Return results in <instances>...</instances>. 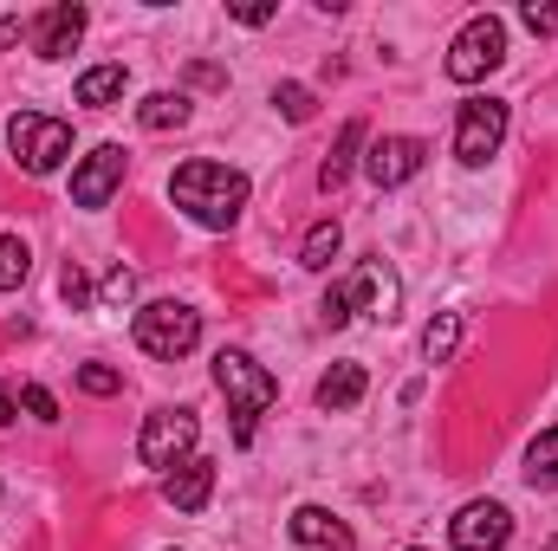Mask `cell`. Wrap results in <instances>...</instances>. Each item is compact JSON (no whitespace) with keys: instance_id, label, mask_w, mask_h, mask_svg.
I'll use <instances>...</instances> for the list:
<instances>
[{"instance_id":"8","label":"cell","mask_w":558,"mask_h":551,"mask_svg":"<svg viewBox=\"0 0 558 551\" xmlns=\"http://www.w3.org/2000/svg\"><path fill=\"white\" fill-rule=\"evenodd\" d=\"M448 539H454V551H500L513 539V513H507L500 500H474V506L454 513Z\"/></svg>"},{"instance_id":"20","label":"cell","mask_w":558,"mask_h":551,"mask_svg":"<svg viewBox=\"0 0 558 551\" xmlns=\"http://www.w3.org/2000/svg\"><path fill=\"white\" fill-rule=\"evenodd\" d=\"M338 247H344V234H338V221H318V228L305 234V247H299V267H312V273H325V267L338 260Z\"/></svg>"},{"instance_id":"1","label":"cell","mask_w":558,"mask_h":551,"mask_svg":"<svg viewBox=\"0 0 558 551\" xmlns=\"http://www.w3.org/2000/svg\"><path fill=\"white\" fill-rule=\"evenodd\" d=\"M169 195H175V208H182L189 221H202V228H234L241 208H247V175L228 169V162L195 156V162H182V169L169 175Z\"/></svg>"},{"instance_id":"9","label":"cell","mask_w":558,"mask_h":551,"mask_svg":"<svg viewBox=\"0 0 558 551\" xmlns=\"http://www.w3.org/2000/svg\"><path fill=\"white\" fill-rule=\"evenodd\" d=\"M118 182H124V149H118V143H98V149L78 162V175H72V201H78V208H105V201L118 195Z\"/></svg>"},{"instance_id":"19","label":"cell","mask_w":558,"mask_h":551,"mask_svg":"<svg viewBox=\"0 0 558 551\" xmlns=\"http://www.w3.org/2000/svg\"><path fill=\"white\" fill-rule=\"evenodd\" d=\"M526 480H533L539 493H553L558 487V428H546V434L526 448Z\"/></svg>"},{"instance_id":"6","label":"cell","mask_w":558,"mask_h":551,"mask_svg":"<svg viewBox=\"0 0 558 551\" xmlns=\"http://www.w3.org/2000/svg\"><path fill=\"white\" fill-rule=\"evenodd\" d=\"M195 434H202V421L189 409H156L137 434V461L143 467H182L189 448H195Z\"/></svg>"},{"instance_id":"23","label":"cell","mask_w":558,"mask_h":551,"mask_svg":"<svg viewBox=\"0 0 558 551\" xmlns=\"http://www.w3.org/2000/svg\"><path fill=\"white\" fill-rule=\"evenodd\" d=\"M78 390H85V396H118V390H124V377H118V370H105V364H85V370H78Z\"/></svg>"},{"instance_id":"30","label":"cell","mask_w":558,"mask_h":551,"mask_svg":"<svg viewBox=\"0 0 558 551\" xmlns=\"http://www.w3.org/2000/svg\"><path fill=\"white\" fill-rule=\"evenodd\" d=\"M7 421H13V396H7V390H0V428H7Z\"/></svg>"},{"instance_id":"13","label":"cell","mask_w":558,"mask_h":551,"mask_svg":"<svg viewBox=\"0 0 558 551\" xmlns=\"http://www.w3.org/2000/svg\"><path fill=\"white\" fill-rule=\"evenodd\" d=\"M78 33H85V7H72V0L46 7L39 13V59H65L78 46Z\"/></svg>"},{"instance_id":"22","label":"cell","mask_w":558,"mask_h":551,"mask_svg":"<svg viewBox=\"0 0 558 551\" xmlns=\"http://www.w3.org/2000/svg\"><path fill=\"white\" fill-rule=\"evenodd\" d=\"M26 267H33V254H26V241H13V234H0V292H13V285H26Z\"/></svg>"},{"instance_id":"16","label":"cell","mask_w":558,"mask_h":551,"mask_svg":"<svg viewBox=\"0 0 558 551\" xmlns=\"http://www.w3.org/2000/svg\"><path fill=\"white\" fill-rule=\"evenodd\" d=\"M124 85H131V72H124V65H92V72L78 78V105L105 111V105H118V98H124Z\"/></svg>"},{"instance_id":"4","label":"cell","mask_w":558,"mask_h":551,"mask_svg":"<svg viewBox=\"0 0 558 551\" xmlns=\"http://www.w3.org/2000/svg\"><path fill=\"white\" fill-rule=\"evenodd\" d=\"M195 338H202V311H189V305H175V298H156V305L137 311V344L149 357H162V364L189 357Z\"/></svg>"},{"instance_id":"25","label":"cell","mask_w":558,"mask_h":551,"mask_svg":"<svg viewBox=\"0 0 558 551\" xmlns=\"http://www.w3.org/2000/svg\"><path fill=\"white\" fill-rule=\"evenodd\" d=\"M131 292H137V273H131V267H111V279H105V305H131Z\"/></svg>"},{"instance_id":"17","label":"cell","mask_w":558,"mask_h":551,"mask_svg":"<svg viewBox=\"0 0 558 551\" xmlns=\"http://www.w3.org/2000/svg\"><path fill=\"white\" fill-rule=\"evenodd\" d=\"M137 124L143 131H182L189 124V98L182 91H149L137 105Z\"/></svg>"},{"instance_id":"31","label":"cell","mask_w":558,"mask_h":551,"mask_svg":"<svg viewBox=\"0 0 558 551\" xmlns=\"http://www.w3.org/2000/svg\"><path fill=\"white\" fill-rule=\"evenodd\" d=\"M546 551H558V539H553V546H546Z\"/></svg>"},{"instance_id":"2","label":"cell","mask_w":558,"mask_h":551,"mask_svg":"<svg viewBox=\"0 0 558 551\" xmlns=\"http://www.w3.org/2000/svg\"><path fill=\"white\" fill-rule=\"evenodd\" d=\"M215 383H221V396H228V409H234V441L247 448V441H254V415L274 409L279 383L247 357V351H221V357H215Z\"/></svg>"},{"instance_id":"11","label":"cell","mask_w":558,"mask_h":551,"mask_svg":"<svg viewBox=\"0 0 558 551\" xmlns=\"http://www.w3.org/2000/svg\"><path fill=\"white\" fill-rule=\"evenodd\" d=\"M344 285H351V305H364L377 325H390V318H397V305H403V285H397V273H390L384 260H364Z\"/></svg>"},{"instance_id":"12","label":"cell","mask_w":558,"mask_h":551,"mask_svg":"<svg viewBox=\"0 0 558 551\" xmlns=\"http://www.w3.org/2000/svg\"><path fill=\"white\" fill-rule=\"evenodd\" d=\"M162 493H169V506H175V513H202V506H208V493H215V461L189 454L182 467H169Z\"/></svg>"},{"instance_id":"28","label":"cell","mask_w":558,"mask_h":551,"mask_svg":"<svg viewBox=\"0 0 558 551\" xmlns=\"http://www.w3.org/2000/svg\"><path fill=\"white\" fill-rule=\"evenodd\" d=\"M520 20H526V26H533V33H558V7H526V13H520Z\"/></svg>"},{"instance_id":"18","label":"cell","mask_w":558,"mask_h":551,"mask_svg":"<svg viewBox=\"0 0 558 551\" xmlns=\"http://www.w3.org/2000/svg\"><path fill=\"white\" fill-rule=\"evenodd\" d=\"M357 149H364V124L351 118V124L338 131V143H331V156H325V169H318V188H338V182L351 175V162H357Z\"/></svg>"},{"instance_id":"21","label":"cell","mask_w":558,"mask_h":551,"mask_svg":"<svg viewBox=\"0 0 558 551\" xmlns=\"http://www.w3.org/2000/svg\"><path fill=\"white\" fill-rule=\"evenodd\" d=\"M454 344H461V311H441V318L422 331V357H428V364H448Z\"/></svg>"},{"instance_id":"24","label":"cell","mask_w":558,"mask_h":551,"mask_svg":"<svg viewBox=\"0 0 558 551\" xmlns=\"http://www.w3.org/2000/svg\"><path fill=\"white\" fill-rule=\"evenodd\" d=\"M274 105H279V111H286V118H292V124H305V118H312V105H318V98H312V91H305V85H279V91H274Z\"/></svg>"},{"instance_id":"3","label":"cell","mask_w":558,"mask_h":551,"mask_svg":"<svg viewBox=\"0 0 558 551\" xmlns=\"http://www.w3.org/2000/svg\"><path fill=\"white\" fill-rule=\"evenodd\" d=\"M7 143H13V162H20L26 175H52V169L72 156V124H59V118H46V111H20V118L7 124Z\"/></svg>"},{"instance_id":"10","label":"cell","mask_w":558,"mask_h":551,"mask_svg":"<svg viewBox=\"0 0 558 551\" xmlns=\"http://www.w3.org/2000/svg\"><path fill=\"white\" fill-rule=\"evenodd\" d=\"M422 156H428V143L422 137H384V143H371L364 175H371L377 188H397V182H410V175L422 169Z\"/></svg>"},{"instance_id":"7","label":"cell","mask_w":558,"mask_h":551,"mask_svg":"<svg viewBox=\"0 0 558 551\" xmlns=\"http://www.w3.org/2000/svg\"><path fill=\"white\" fill-rule=\"evenodd\" d=\"M507 137V105L500 98H468L461 105V118H454V156L468 162V169H481L494 149Z\"/></svg>"},{"instance_id":"14","label":"cell","mask_w":558,"mask_h":551,"mask_svg":"<svg viewBox=\"0 0 558 551\" xmlns=\"http://www.w3.org/2000/svg\"><path fill=\"white\" fill-rule=\"evenodd\" d=\"M292 539H299V546H318V551H351V526L331 519L325 506H299V513H292Z\"/></svg>"},{"instance_id":"27","label":"cell","mask_w":558,"mask_h":551,"mask_svg":"<svg viewBox=\"0 0 558 551\" xmlns=\"http://www.w3.org/2000/svg\"><path fill=\"white\" fill-rule=\"evenodd\" d=\"M20 403H26V409L39 415V421H52V415H59V403H52V396H46L39 383H26V390H20Z\"/></svg>"},{"instance_id":"15","label":"cell","mask_w":558,"mask_h":551,"mask_svg":"<svg viewBox=\"0 0 558 551\" xmlns=\"http://www.w3.org/2000/svg\"><path fill=\"white\" fill-rule=\"evenodd\" d=\"M364 364H331L325 370V383H318V409H351L357 396H364Z\"/></svg>"},{"instance_id":"26","label":"cell","mask_w":558,"mask_h":551,"mask_svg":"<svg viewBox=\"0 0 558 551\" xmlns=\"http://www.w3.org/2000/svg\"><path fill=\"white\" fill-rule=\"evenodd\" d=\"M59 292H65V298H72V305H92V279L78 273V267H72V260H65V273H59Z\"/></svg>"},{"instance_id":"5","label":"cell","mask_w":558,"mask_h":551,"mask_svg":"<svg viewBox=\"0 0 558 551\" xmlns=\"http://www.w3.org/2000/svg\"><path fill=\"white\" fill-rule=\"evenodd\" d=\"M500 59H507V26H500L494 13H481V20H468V26L454 33V46H448V78H454V85H474V78H487Z\"/></svg>"},{"instance_id":"29","label":"cell","mask_w":558,"mask_h":551,"mask_svg":"<svg viewBox=\"0 0 558 551\" xmlns=\"http://www.w3.org/2000/svg\"><path fill=\"white\" fill-rule=\"evenodd\" d=\"M234 20H247V26H267V20H274V7H234Z\"/></svg>"}]
</instances>
